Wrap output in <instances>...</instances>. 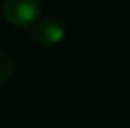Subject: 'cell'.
I'll return each instance as SVG.
<instances>
[{"label": "cell", "mask_w": 130, "mask_h": 128, "mask_svg": "<svg viewBox=\"0 0 130 128\" xmlns=\"http://www.w3.org/2000/svg\"><path fill=\"white\" fill-rule=\"evenodd\" d=\"M41 2L37 0H26V2H20V0H5L2 2L0 9L2 14L7 21L14 26H28L30 23L35 21V18L41 12Z\"/></svg>", "instance_id": "obj_1"}, {"label": "cell", "mask_w": 130, "mask_h": 128, "mask_svg": "<svg viewBox=\"0 0 130 128\" xmlns=\"http://www.w3.org/2000/svg\"><path fill=\"white\" fill-rule=\"evenodd\" d=\"M32 37L42 46H55L63 41L65 28L56 20H41L32 26Z\"/></svg>", "instance_id": "obj_2"}, {"label": "cell", "mask_w": 130, "mask_h": 128, "mask_svg": "<svg viewBox=\"0 0 130 128\" xmlns=\"http://www.w3.org/2000/svg\"><path fill=\"white\" fill-rule=\"evenodd\" d=\"M12 72H14V62H12V58L9 56V53L0 51V84L7 83L11 79Z\"/></svg>", "instance_id": "obj_3"}]
</instances>
